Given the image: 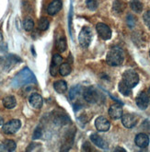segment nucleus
<instances>
[{
  "label": "nucleus",
  "instance_id": "obj_11",
  "mask_svg": "<svg viewBox=\"0 0 150 152\" xmlns=\"http://www.w3.org/2000/svg\"><path fill=\"white\" fill-rule=\"evenodd\" d=\"M109 114L113 120H118V119L122 118V107L118 103H114V104L111 105L110 109H109Z\"/></svg>",
  "mask_w": 150,
  "mask_h": 152
},
{
  "label": "nucleus",
  "instance_id": "obj_18",
  "mask_svg": "<svg viewBox=\"0 0 150 152\" xmlns=\"http://www.w3.org/2000/svg\"><path fill=\"white\" fill-rule=\"evenodd\" d=\"M3 104L7 109H13L17 105V101L14 96H7L3 99Z\"/></svg>",
  "mask_w": 150,
  "mask_h": 152
},
{
  "label": "nucleus",
  "instance_id": "obj_14",
  "mask_svg": "<svg viewBox=\"0 0 150 152\" xmlns=\"http://www.w3.org/2000/svg\"><path fill=\"white\" fill-rule=\"evenodd\" d=\"M135 145L141 148H145L149 145V137L147 135L144 133H140L138 135H136L135 138Z\"/></svg>",
  "mask_w": 150,
  "mask_h": 152
},
{
  "label": "nucleus",
  "instance_id": "obj_6",
  "mask_svg": "<svg viewBox=\"0 0 150 152\" xmlns=\"http://www.w3.org/2000/svg\"><path fill=\"white\" fill-rule=\"evenodd\" d=\"M83 97L86 102L89 103H97L100 101V94L98 92V91L93 88V87H89L87 88L84 92H83Z\"/></svg>",
  "mask_w": 150,
  "mask_h": 152
},
{
  "label": "nucleus",
  "instance_id": "obj_33",
  "mask_svg": "<svg viewBox=\"0 0 150 152\" xmlns=\"http://www.w3.org/2000/svg\"><path fill=\"white\" fill-rule=\"evenodd\" d=\"M3 151H7L4 145L3 144H0V152H3Z\"/></svg>",
  "mask_w": 150,
  "mask_h": 152
},
{
  "label": "nucleus",
  "instance_id": "obj_30",
  "mask_svg": "<svg viewBox=\"0 0 150 152\" xmlns=\"http://www.w3.org/2000/svg\"><path fill=\"white\" fill-rule=\"evenodd\" d=\"M143 19H144L145 24L147 26V28L150 29V10H149V11H146V12L144 14Z\"/></svg>",
  "mask_w": 150,
  "mask_h": 152
},
{
  "label": "nucleus",
  "instance_id": "obj_29",
  "mask_svg": "<svg viewBox=\"0 0 150 152\" xmlns=\"http://www.w3.org/2000/svg\"><path fill=\"white\" fill-rule=\"evenodd\" d=\"M42 135V128L40 126L36 127V129H35L34 133H33V136H32V138L33 139H39Z\"/></svg>",
  "mask_w": 150,
  "mask_h": 152
},
{
  "label": "nucleus",
  "instance_id": "obj_8",
  "mask_svg": "<svg viewBox=\"0 0 150 152\" xmlns=\"http://www.w3.org/2000/svg\"><path fill=\"white\" fill-rule=\"evenodd\" d=\"M62 63H63V57H62L59 53L54 55L52 59L51 66H50V73L52 77H55L57 75V72H59V67Z\"/></svg>",
  "mask_w": 150,
  "mask_h": 152
},
{
  "label": "nucleus",
  "instance_id": "obj_16",
  "mask_svg": "<svg viewBox=\"0 0 150 152\" xmlns=\"http://www.w3.org/2000/svg\"><path fill=\"white\" fill-rule=\"evenodd\" d=\"M90 139L93 142V144L96 145L97 147L104 148V149L107 148V146H108L107 143L104 141V139L102 137H100L99 135H97V134H93V135H91L90 136Z\"/></svg>",
  "mask_w": 150,
  "mask_h": 152
},
{
  "label": "nucleus",
  "instance_id": "obj_1",
  "mask_svg": "<svg viewBox=\"0 0 150 152\" xmlns=\"http://www.w3.org/2000/svg\"><path fill=\"white\" fill-rule=\"evenodd\" d=\"M34 82H36V77L30 68L25 67L14 77L12 80V86L14 88H20Z\"/></svg>",
  "mask_w": 150,
  "mask_h": 152
},
{
  "label": "nucleus",
  "instance_id": "obj_28",
  "mask_svg": "<svg viewBox=\"0 0 150 152\" xmlns=\"http://www.w3.org/2000/svg\"><path fill=\"white\" fill-rule=\"evenodd\" d=\"M86 4L90 10H96L99 5L97 0H86Z\"/></svg>",
  "mask_w": 150,
  "mask_h": 152
},
{
  "label": "nucleus",
  "instance_id": "obj_9",
  "mask_svg": "<svg viewBox=\"0 0 150 152\" xmlns=\"http://www.w3.org/2000/svg\"><path fill=\"white\" fill-rule=\"evenodd\" d=\"M137 117L134 114L131 113H126L122 114V124H123V126L126 128H133L137 124Z\"/></svg>",
  "mask_w": 150,
  "mask_h": 152
},
{
  "label": "nucleus",
  "instance_id": "obj_36",
  "mask_svg": "<svg viewBox=\"0 0 150 152\" xmlns=\"http://www.w3.org/2000/svg\"><path fill=\"white\" fill-rule=\"evenodd\" d=\"M2 42H3V36H2L1 32H0V44H1Z\"/></svg>",
  "mask_w": 150,
  "mask_h": 152
},
{
  "label": "nucleus",
  "instance_id": "obj_21",
  "mask_svg": "<svg viewBox=\"0 0 150 152\" xmlns=\"http://www.w3.org/2000/svg\"><path fill=\"white\" fill-rule=\"evenodd\" d=\"M71 72V66L68 63H62L60 67H59V73L61 76L63 77H66V76H68Z\"/></svg>",
  "mask_w": 150,
  "mask_h": 152
},
{
  "label": "nucleus",
  "instance_id": "obj_13",
  "mask_svg": "<svg viewBox=\"0 0 150 152\" xmlns=\"http://www.w3.org/2000/svg\"><path fill=\"white\" fill-rule=\"evenodd\" d=\"M29 102L31 106L34 109H40L43 104L42 97L38 93H32L29 98Z\"/></svg>",
  "mask_w": 150,
  "mask_h": 152
},
{
  "label": "nucleus",
  "instance_id": "obj_34",
  "mask_svg": "<svg viewBox=\"0 0 150 152\" xmlns=\"http://www.w3.org/2000/svg\"><path fill=\"white\" fill-rule=\"evenodd\" d=\"M114 151H125V148H116L115 149H114Z\"/></svg>",
  "mask_w": 150,
  "mask_h": 152
},
{
  "label": "nucleus",
  "instance_id": "obj_20",
  "mask_svg": "<svg viewBox=\"0 0 150 152\" xmlns=\"http://www.w3.org/2000/svg\"><path fill=\"white\" fill-rule=\"evenodd\" d=\"M130 7L135 13H141L143 10V4L139 0H132L130 2Z\"/></svg>",
  "mask_w": 150,
  "mask_h": 152
},
{
  "label": "nucleus",
  "instance_id": "obj_4",
  "mask_svg": "<svg viewBox=\"0 0 150 152\" xmlns=\"http://www.w3.org/2000/svg\"><path fill=\"white\" fill-rule=\"evenodd\" d=\"M122 81L127 84L131 88H135L139 83V77L134 70H126L122 74Z\"/></svg>",
  "mask_w": 150,
  "mask_h": 152
},
{
  "label": "nucleus",
  "instance_id": "obj_2",
  "mask_svg": "<svg viewBox=\"0 0 150 152\" xmlns=\"http://www.w3.org/2000/svg\"><path fill=\"white\" fill-rule=\"evenodd\" d=\"M125 60V53L122 48L115 46L112 47L107 53L106 56V61H107L108 65L111 66H121Z\"/></svg>",
  "mask_w": 150,
  "mask_h": 152
},
{
  "label": "nucleus",
  "instance_id": "obj_10",
  "mask_svg": "<svg viewBox=\"0 0 150 152\" xmlns=\"http://www.w3.org/2000/svg\"><path fill=\"white\" fill-rule=\"evenodd\" d=\"M95 126L97 130L100 132H107L111 127V124L108 121V119H106L103 116H99L95 120Z\"/></svg>",
  "mask_w": 150,
  "mask_h": 152
},
{
  "label": "nucleus",
  "instance_id": "obj_12",
  "mask_svg": "<svg viewBox=\"0 0 150 152\" xmlns=\"http://www.w3.org/2000/svg\"><path fill=\"white\" fill-rule=\"evenodd\" d=\"M136 105L139 109L141 110H146L147 108V106L149 104V99H148V96L147 93L146 92H141L137 97H136V100H135Z\"/></svg>",
  "mask_w": 150,
  "mask_h": 152
},
{
  "label": "nucleus",
  "instance_id": "obj_26",
  "mask_svg": "<svg viewBox=\"0 0 150 152\" xmlns=\"http://www.w3.org/2000/svg\"><path fill=\"white\" fill-rule=\"evenodd\" d=\"M23 28L25 31H31L34 28V22L31 19H26L23 22Z\"/></svg>",
  "mask_w": 150,
  "mask_h": 152
},
{
  "label": "nucleus",
  "instance_id": "obj_24",
  "mask_svg": "<svg viewBox=\"0 0 150 152\" xmlns=\"http://www.w3.org/2000/svg\"><path fill=\"white\" fill-rule=\"evenodd\" d=\"M3 145L6 148L7 151H14L17 148V145H16V142L13 141V140H10V139H7L4 141Z\"/></svg>",
  "mask_w": 150,
  "mask_h": 152
},
{
  "label": "nucleus",
  "instance_id": "obj_3",
  "mask_svg": "<svg viewBox=\"0 0 150 152\" xmlns=\"http://www.w3.org/2000/svg\"><path fill=\"white\" fill-rule=\"evenodd\" d=\"M92 30L90 27H83L78 35V42L82 48H87L92 41Z\"/></svg>",
  "mask_w": 150,
  "mask_h": 152
},
{
  "label": "nucleus",
  "instance_id": "obj_38",
  "mask_svg": "<svg viewBox=\"0 0 150 152\" xmlns=\"http://www.w3.org/2000/svg\"><path fill=\"white\" fill-rule=\"evenodd\" d=\"M149 56H150V51H149Z\"/></svg>",
  "mask_w": 150,
  "mask_h": 152
},
{
  "label": "nucleus",
  "instance_id": "obj_22",
  "mask_svg": "<svg viewBox=\"0 0 150 152\" xmlns=\"http://www.w3.org/2000/svg\"><path fill=\"white\" fill-rule=\"evenodd\" d=\"M79 94H81V87L80 86H76L71 88V91L69 92V98L70 100L73 101L75 100L76 97L79 96Z\"/></svg>",
  "mask_w": 150,
  "mask_h": 152
},
{
  "label": "nucleus",
  "instance_id": "obj_19",
  "mask_svg": "<svg viewBox=\"0 0 150 152\" xmlns=\"http://www.w3.org/2000/svg\"><path fill=\"white\" fill-rule=\"evenodd\" d=\"M118 88H119V91L123 96H130L132 94V88L127 84H125V82H123L122 80L120 81V83L118 85Z\"/></svg>",
  "mask_w": 150,
  "mask_h": 152
},
{
  "label": "nucleus",
  "instance_id": "obj_7",
  "mask_svg": "<svg viewBox=\"0 0 150 152\" xmlns=\"http://www.w3.org/2000/svg\"><path fill=\"white\" fill-rule=\"evenodd\" d=\"M96 30L102 40L107 41L111 38V30L108 25L104 23H98L96 25Z\"/></svg>",
  "mask_w": 150,
  "mask_h": 152
},
{
  "label": "nucleus",
  "instance_id": "obj_5",
  "mask_svg": "<svg viewBox=\"0 0 150 152\" xmlns=\"http://www.w3.org/2000/svg\"><path fill=\"white\" fill-rule=\"evenodd\" d=\"M21 127V122L19 119H13L3 124L2 131L7 135H13Z\"/></svg>",
  "mask_w": 150,
  "mask_h": 152
},
{
  "label": "nucleus",
  "instance_id": "obj_15",
  "mask_svg": "<svg viewBox=\"0 0 150 152\" xmlns=\"http://www.w3.org/2000/svg\"><path fill=\"white\" fill-rule=\"evenodd\" d=\"M62 2L61 0H54L52 3L49 4L47 7V13L51 16H54L57 14L62 10Z\"/></svg>",
  "mask_w": 150,
  "mask_h": 152
},
{
  "label": "nucleus",
  "instance_id": "obj_25",
  "mask_svg": "<svg viewBox=\"0 0 150 152\" xmlns=\"http://www.w3.org/2000/svg\"><path fill=\"white\" fill-rule=\"evenodd\" d=\"M49 25H50V23H49V20L47 18H44V17L41 18L39 20V23H38V27L41 31H46L49 28Z\"/></svg>",
  "mask_w": 150,
  "mask_h": 152
},
{
  "label": "nucleus",
  "instance_id": "obj_37",
  "mask_svg": "<svg viewBox=\"0 0 150 152\" xmlns=\"http://www.w3.org/2000/svg\"><path fill=\"white\" fill-rule=\"evenodd\" d=\"M4 124V120H3V118L0 116V126H2V124Z\"/></svg>",
  "mask_w": 150,
  "mask_h": 152
},
{
  "label": "nucleus",
  "instance_id": "obj_32",
  "mask_svg": "<svg viewBox=\"0 0 150 152\" xmlns=\"http://www.w3.org/2000/svg\"><path fill=\"white\" fill-rule=\"evenodd\" d=\"M90 144H89V143H85V144L83 145V150L84 151H90L91 149L90 148Z\"/></svg>",
  "mask_w": 150,
  "mask_h": 152
},
{
  "label": "nucleus",
  "instance_id": "obj_27",
  "mask_svg": "<svg viewBox=\"0 0 150 152\" xmlns=\"http://www.w3.org/2000/svg\"><path fill=\"white\" fill-rule=\"evenodd\" d=\"M123 8H125V7H123V3H122L120 0H116V1L113 3V10L116 12L121 13L122 11H123Z\"/></svg>",
  "mask_w": 150,
  "mask_h": 152
},
{
  "label": "nucleus",
  "instance_id": "obj_17",
  "mask_svg": "<svg viewBox=\"0 0 150 152\" xmlns=\"http://www.w3.org/2000/svg\"><path fill=\"white\" fill-rule=\"evenodd\" d=\"M54 88L55 89V91L62 94L65 93L67 89V84L64 80H57L54 83Z\"/></svg>",
  "mask_w": 150,
  "mask_h": 152
},
{
  "label": "nucleus",
  "instance_id": "obj_35",
  "mask_svg": "<svg viewBox=\"0 0 150 152\" xmlns=\"http://www.w3.org/2000/svg\"><path fill=\"white\" fill-rule=\"evenodd\" d=\"M147 96H148V99H149V103H150V88H148V91H147Z\"/></svg>",
  "mask_w": 150,
  "mask_h": 152
},
{
  "label": "nucleus",
  "instance_id": "obj_23",
  "mask_svg": "<svg viewBox=\"0 0 150 152\" xmlns=\"http://www.w3.org/2000/svg\"><path fill=\"white\" fill-rule=\"evenodd\" d=\"M56 48L59 52H65L67 48V44H66V40L65 37L60 38L56 42Z\"/></svg>",
  "mask_w": 150,
  "mask_h": 152
},
{
  "label": "nucleus",
  "instance_id": "obj_31",
  "mask_svg": "<svg viewBox=\"0 0 150 152\" xmlns=\"http://www.w3.org/2000/svg\"><path fill=\"white\" fill-rule=\"evenodd\" d=\"M127 24L129 25L130 28H133L135 24V18L133 15H128L127 16Z\"/></svg>",
  "mask_w": 150,
  "mask_h": 152
}]
</instances>
